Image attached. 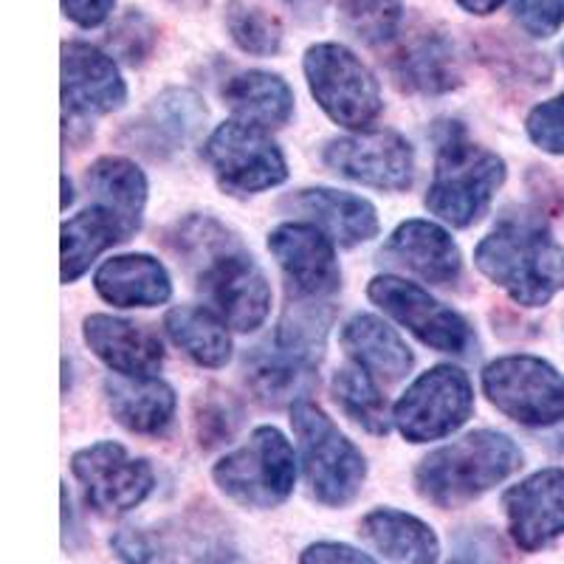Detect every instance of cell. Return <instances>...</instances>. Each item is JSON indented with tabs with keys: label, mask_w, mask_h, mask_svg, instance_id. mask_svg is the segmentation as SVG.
Here are the masks:
<instances>
[{
	"label": "cell",
	"mask_w": 564,
	"mask_h": 564,
	"mask_svg": "<svg viewBox=\"0 0 564 564\" xmlns=\"http://www.w3.org/2000/svg\"><path fill=\"white\" fill-rule=\"evenodd\" d=\"M164 243L226 325L238 334L263 327L274 300L269 276L229 226L212 215H189L167 231Z\"/></svg>",
	"instance_id": "obj_1"
},
{
	"label": "cell",
	"mask_w": 564,
	"mask_h": 564,
	"mask_svg": "<svg viewBox=\"0 0 564 564\" xmlns=\"http://www.w3.org/2000/svg\"><path fill=\"white\" fill-rule=\"evenodd\" d=\"M475 263L522 308H542L564 291V246L533 218H508L475 249Z\"/></svg>",
	"instance_id": "obj_2"
},
{
	"label": "cell",
	"mask_w": 564,
	"mask_h": 564,
	"mask_svg": "<svg viewBox=\"0 0 564 564\" xmlns=\"http://www.w3.org/2000/svg\"><path fill=\"white\" fill-rule=\"evenodd\" d=\"M520 446L497 430H477L430 452L415 468V491L441 511L463 508L520 471Z\"/></svg>",
	"instance_id": "obj_3"
},
{
	"label": "cell",
	"mask_w": 564,
	"mask_h": 564,
	"mask_svg": "<svg viewBox=\"0 0 564 564\" xmlns=\"http://www.w3.org/2000/svg\"><path fill=\"white\" fill-rule=\"evenodd\" d=\"M508 167L502 155L468 139L460 122H446L437 133V159L426 209L455 229L480 224L491 209L494 195L506 184Z\"/></svg>",
	"instance_id": "obj_4"
},
{
	"label": "cell",
	"mask_w": 564,
	"mask_h": 564,
	"mask_svg": "<svg viewBox=\"0 0 564 564\" xmlns=\"http://www.w3.org/2000/svg\"><path fill=\"white\" fill-rule=\"evenodd\" d=\"M291 430L311 497L325 508L356 502L367 480V457L359 446L308 398L291 406Z\"/></svg>",
	"instance_id": "obj_5"
},
{
	"label": "cell",
	"mask_w": 564,
	"mask_h": 564,
	"mask_svg": "<svg viewBox=\"0 0 564 564\" xmlns=\"http://www.w3.org/2000/svg\"><path fill=\"white\" fill-rule=\"evenodd\" d=\"M212 480L231 502L254 511H269L294 494V446L276 426H257L240 449L215 463Z\"/></svg>",
	"instance_id": "obj_6"
},
{
	"label": "cell",
	"mask_w": 564,
	"mask_h": 564,
	"mask_svg": "<svg viewBox=\"0 0 564 564\" xmlns=\"http://www.w3.org/2000/svg\"><path fill=\"white\" fill-rule=\"evenodd\" d=\"M316 105L327 119L347 130H370L384 110L381 85L352 48L341 43H316L302 57Z\"/></svg>",
	"instance_id": "obj_7"
},
{
	"label": "cell",
	"mask_w": 564,
	"mask_h": 564,
	"mask_svg": "<svg viewBox=\"0 0 564 564\" xmlns=\"http://www.w3.org/2000/svg\"><path fill=\"white\" fill-rule=\"evenodd\" d=\"M204 159L220 189L235 198L260 195L289 181V161L269 130L238 119L212 130L204 144Z\"/></svg>",
	"instance_id": "obj_8"
},
{
	"label": "cell",
	"mask_w": 564,
	"mask_h": 564,
	"mask_svg": "<svg viewBox=\"0 0 564 564\" xmlns=\"http://www.w3.org/2000/svg\"><path fill=\"white\" fill-rule=\"evenodd\" d=\"M480 384L491 406L522 426H553L564 417V376L539 356L517 352L488 361Z\"/></svg>",
	"instance_id": "obj_9"
},
{
	"label": "cell",
	"mask_w": 564,
	"mask_h": 564,
	"mask_svg": "<svg viewBox=\"0 0 564 564\" xmlns=\"http://www.w3.org/2000/svg\"><path fill=\"white\" fill-rule=\"evenodd\" d=\"M475 412V387L455 365L421 372L392 406V423L410 443L449 437Z\"/></svg>",
	"instance_id": "obj_10"
},
{
	"label": "cell",
	"mask_w": 564,
	"mask_h": 564,
	"mask_svg": "<svg viewBox=\"0 0 564 564\" xmlns=\"http://www.w3.org/2000/svg\"><path fill=\"white\" fill-rule=\"evenodd\" d=\"M70 471L79 480L88 502L99 517H124L148 500L155 488L150 460L133 457L122 443L99 441L74 452Z\"/></svg>",
	"instance_id": "obj_11"
},
{
	"label": "cell",
	"mask_w": 564,
	"mask_h": 564,
	"mask_svg": "<svg viewBox=\"0 0 564 564\" xmlns=\"http://www.w3.org/2000/svg\"><path fill=\"white\" fill-rule=\"evenodd\" d=\"M367 296L432 350L466 356L477 345L471 325L417 282L401 280L395 274H379L367 285Z\"/></svg>",
	"instance_id": "obj_12"
},
{
	"label": "cell",
	"mask_w": 564,
	"mask_h": 564,
	"mask_svg": "<svg viewBox=\"0 0 564 564\" xmlns=\"http://www.w3.org/2000/svg\"><path fill=\"white\" fill-rule=\"evenodd\" d=\"M322 161L341 178L381 193H404L415 181V150L395 130H361L327 141Z\"/></svg>",
	"instance_id": "obj_13"
},
{
	"label": "cell",
	"mask_w": 564,
	"mask_h": 564,
	"mask_svg": "<svg viewBox=\"0 0 564 564\" xmlns=\"http://www.w3.org/2000/svg\"><path fill=\"white\" fill-rule=\"evenodd\" d=\"M513 545L536 553L564 533V468H542L502 494Z\"/></svg>",
	"instance_id": "obj_14"
},
{
	"label": "cell",
	"mask_w": 564,
	"mask_h": 564,
	"mask_svg": "<svg viewBox=\"0 0 564 564\" xmlns=\"http://www.w3.org/2000/svg\"><path fill=\"white\" fill-rule=\"evenodd\" d=\"M204 99L189 88H167L124 124L122 141L128 148L150 155V159H167L184 150L200 128L206 124Z\"/></svg>",
	"instance_id": "obj_15"
},
{
	"label": "cell",
	"mask_w": 564,
	"mask_h": 564,
	"mask_svg": "<svg viewBox=\"0 0 564 564\" xmlns=\"http://www.w3.org/2000/svg\"><path fill=\"white\" fill-rule=\"evenodd\" d=\"M124 102L128 85L116 59L85 40H65L63 108L74 116H108Z\"/></svg>",
	"instance_id": "obj_16"
},
{
	"label": "cell",
	"mask_w": 564,
	"mask_h": 564,
	"mask_svg": "<svg viewBox=\"0 0 564 564\" xmlns=\"http://www.w3.org/2000/svg\"><path fill=\"white\" fill-rule=\"evenodd\" d=\"M269 251L302 296H330L341 289L334 240L314 224H282L269 235Z\"/></svg>",
	"instance_id": "obj_17"
},
{
	"label": "cell",
	"mask_w": 564,
	"mask_h": 564,
	"mask_svg": "<svg viewBox=\"0 0 564 564\" xmlns=\"http://www.w3.org/2000/svg\"><path fill=\"white\" fill-rule=\"evenodd\" d=\"M395 85L417 97H443L463 85L460 52L441 29H421L401 43L390 59Z\"/></svg>",
	"instance_id": "obj_18"
},
{
	"label": "cell",
	"mask_w": 564,
	"mask_h": 564,
	"mask_svg": "<svg viewBox=\"0 0 564 564\" xmlns=\"http://www.w3.org/2000/svg\"><path fill=\"white\" fill-rule=\"evenodd\" d=\"M381 257L412 271L430 285H441V289L455 285L463 274L460 246L455 243L449 229H443L435 220H404L390 235Z\"/></svg>",
	"instance_id": "obj_19"
},
{
	"label": "cell",
	"mask_w": 564,
	"mask_h": 564,
	"mask_svg": "<svg viewBox=\"0 0 564 564\" xmlns=\"http://www.w3.org/2000/svg\"><path fill=\"white\" fill-rule=\"evenodd\" d=\"M85 345L119 376L150 379L164 365V345L144 325L110 314H90L83 325Z\"/></svg>",
	"instance_id": "obj_20"
},
{
	"label": "cell",
	"mask_w": 564,
	"mask_h": 564,
	"mask_svg": "<svg viewBox=\"0 0 564 564\" xmlns=\"http://www.w3.org/2000/svg\"><path fill=\"white\" fill-rule=\"evenodd\" d=\"M94 289L113 308H159L173 296V280L153 254H119L99 265Z\"/></svg>",
	"instance_id": "obj_21"
},
{
	"label": "cell",
	"mask_w": 564,
	"mask_h": 564,
	"mask_svg": "<svg viewBox=\"0 0 564 564\" xmlns=\"http://www.w3.org/2000/svg\"><path fill=\"white\" fill-rule=\"evenodd\" d=\"M289 204L305 212L327 238L345 249L367 243L379 235V212L361 195L341 193L330 186H311L300 189Z\"/></svg>",
	"instance_id": "obj_22"
},
{
	"label": "cell",
	"mask_w": 564,
	"mask_h": 564,
	"mask_svg": "<svg viewBox=\"0 0 564 564\" xmlns=\"http://www.w3.org/2000/svg\"><path fill=\"white\" fill-rule=\"evenodd\" d=\"M359 533L381 556L395 564L441 562V539L435 528L401 508H372L359 522Z\"/></svg>",
	"instance_id": "obj_23"
},
{
	"label": "cell",
	"mask_w": 564,
	"mask_h": 564,
	"mask_svg": "<svg viewBox=\"0 0 564 564\" xmlns=\"http://www.w3.org/2000/svg\"><path fill=\"white\" fill-rule=\"evenodd\" d=\"M105 401L119 426L135 435H161L175 417V390L167 381L155 379H119L105 381Z\"/></svg>",
	"instance_id": "obj_24"
},
{
	"label": "cell",
	"mask_w": 564,
	"mask_h": 564,
	"mask_svg": "<svg viewBox=\"0 0 564 564\" xmlns=\"http://www.w3.org/2000/svg\"><path fill=\"white\" fill-rule=\"evenodd\" d=\"M341 347L356 365L387 384L404 379L415 365V356L395 327L372 314H356L345 322Z\"/></svg>",
	"instance_id": "obj_25"
},
{
	"label": "cell",
	"mask_w": 564,
	"mask_h": 564,
	"mask_svg": "<svg viewBox=\"0 0 564 564\" xmlns=\"http://www.w3.org/2000/svg\"><path fill=\"white\" fill-rule=\"evenodd\" d=\"M224 102L238 122L254 128H285L294 116V90L271 70H240L224 85Z\"/></svg>",
	"instance_id": "obj_26"
},
{
	"label": "cell",
	"mask_w": 564,
	"mask_h": 564,
	"mask_svg": "<svg viewBox=\"0 0 564 564\" xmlns=\"http://www.w3.org/2000/svg\"><path fill=\"white\" fill-rule=\"evenodd\" d=\"M85 186L99 206L122 218L130 235L141 229L144 206H148V175L139 164L124 155H102L85 173Z\"/></svg>",
	"instance_id": "obj_27"
},
{
	"label": "cell",
	"mask_w": 564,
	"mask_h": 564,
	"mask_svg": "<svg viewBox=\"0 0 564 564\" xmlns=\"http://www.w3.org/2000/svg\"><path fill=\"white\" fill-rule=\"evenodd\" d=\"M130 229L105 206L94 204L63 224V282H77L102 251L124 243Z\"/></svg>",
	"instance_id": "obj_28"
},
{
	"label": "cell",
	"mask_w": 564,
	"mask_h": 564,
	"mask_svg": "<svg viewBox=\"0 0 564 564\" xmlns=\"http://www.w3.org/2000/svg\"><path fill=\"white\" fill-rule=\"evenodd\" d=\"M246 384L265 406H294L314 390V367L291 359L282 350L257 347L246 359Z\"/></svg>",
	"instance_id": "obj_29"
},
{
	"label": "cell",
	"mask_w": 564,
	"mask_h": 564,
	"mask_svg": "<svg viewBox=\"0 0 564 564\" xmlns=\"http://www.w3.org/2000/svg\"><path fill=\"white\" fill-rule=\"evenodd\" d=\"M170 339L200 367L220 370L231 359V336L226 322L212 308L200 305H181L164 319Z\"/></svg>",
	"instance_id": "obj_30"
},
{
	"label": "cell",
	"mask_w": 564,
	"mask_h": 564,
	"mask_svg": "<svg viewBox=\"0 0 564 564\" xmlns=\"http://www.w3.org/2000/svg\"><path fill=\"white\" fill-rule=\"evenodd\" d=\"M330 325H334V308L319 305L314 296L289 302V308L282 311V319L276 325L274 347L302 365L316 367V361L325 356Z\"/></svg>",
	"instance_id": "obj_31"
},
{
	"label": "cell",
	"mask_w": 564,
	"mask_h": 564,
	"mask_svg": "<svg viewBox=\"0 0 564 564\" xmlns=\"http://www.w3.org/2000/svg\"><path fill=\"white\" fill-rule=\"evenodd\" d=\"M330 390H334V401L339 404V410L350 417L356 426H361L370 435H387L390 432V406H387V398L381 395L379 384L372 381L370 372L359 365H345L336 370L334 381H330Z\"/></svg>",
	"instance_id": "obj_32"
},
{
	"label": "cell",
	"mask_w": 564,
	"mask_h": 564,
	"mask_svg": "<svg viewBox=\"0 0 564 564\" xmlns=\"http://www.w3.org/2000/svg\"><path fill=\"white\" fill-rule=\"evenodd\" d=\"M224 23L231 43L251 57H276L282 52V23L251 0H229L224 9Z\"/></svg>",
	"instance_id": "obj_33"
},
{
	"label": "cell",
	"mask_w": 564,
	"mask_h": 564,
	"mask_svg": "<svg viewBox=\"0 0 564 564\" xmlns=\"http://www.w3.org/2000/svg\"><path fill=\"white\" fill-rule=\"evenodd\" d=\"M243 423V406L231 392L209 387L193 404V430L200 449H218L238 435Z\"/></svg>",
	"instance_id": "obj_34"
},
{
	"label": "cell",
	"mask_w": 564,
	"mask_h": 564,
	"mask_svg": "<svg viewBox=\"0 0 564 564\" xmlns=\"http://www.w3.org/2000/svg\"><path fill=\"white\" fill-rule=\"evenodd\" d=\"M341 26L365 45L390 43L404 23L401 0H339Z\"/></svg>",
	"instance_id": "obj_35"
},
{
	"label": "cell",
	"mask_w": 564,
	"mask_h": 564,
	"mask_svg": "<svg viewBox=\"0 0 564 564\" xmlns=\"http://www.w3.org/2000/svg\"><path fill=\"white\" fill-rule=\"evenodd\" d=\"M110 52L119 59H124L128 65H141L144 59L153 54L155 45V26L148 18L135 9H130L124 18H119L113 29L108 34Z\"/></svg>",
	"instance_id": "obj_36"
},
{
	"label": "cell",
	"mask_w": 564,
	"mask_h": 564,
	"mask_svg": "<svg viewBox=\"0 0 564 564\" xmlns=\"http://www.w3.org/2000/svg\"><path fill=\"white\" fill-rule=\"evenodd\" d=\"M110 551L119 564H178L170 547L141 528H119L110 536Z\"/></svg>",
	"instance_id": "obj_37"
},
{
	"label": "cell",
	"mask_w": 564,
	"mask_h": 564,
	"mask_svg": "<svg viewBox=\"0 0 564 564\" xmlns=\"http://www.w3.org/2000/svg\"><path fill=\"white\" fill-rule=\"evenodd\" d=\"M528 139L551 155H564V90L558 97L536 105L525 119Z\"/></svg>",
	"instance_id": "obj_38"
},
{
	"label": "cell",
	"mask_w": 564,
	"mask_h": 564,
	"mask_svg": "<svg viewBox=\"0 0 564 564\" xmlns=\"http://www.w3.org/2000/svg\"><path fill=\"white\" fill-rule=\"evenodd\" d=\"M513 20L536 40L553 37L564 26V0H511Z\"/></svg>",
	"instance_id": "obj_39"
},
{
	"label": "cell",
	"mask_w": 564,
	"mask_h": 564,
	"mask_svg": "<svg viewBox=\"0 0 564 564\" xmlns=\"http://www.w3.org/2000/svg\"><path fill=\"white\" fill-rule=\"evenodd\" d=\"M300 564H379L370 553L347 542H314L300 553Z\"/></svg>",
	"instance_id": "obj_40"
},
{
	"label": "cell",
	"mask_w": 564,
	"mask_h": 564,
	"mask_svg": "<svg viewBox=\"0 0 564 564\" xmlns=\"http://www.w3.org/2000/svg\"><path fill=\"white\" fill-rule=\"evenodd\" d=\"M116 0H63V12L79 29H97L113 14Z\"/></svg>",
	"instance_id": "obj_41"
},
{
	"label": "cell",
	"mask_w": 564,
	"mask_h": 564,
	"mask_svg": "<svg viewBox=\"0 0 564 564\" xmlns=\"http://www.w3.org/2000/svg\"><path fill=\"white\" fill-rule=\"evenodd\" d=\"M506 0H457V7L468 14H477V18H486V14L497 12Z\"/></svg>",
	"instance_id": "obj_42"
},
{
	"label": "cell",
	"mask_w": 564,
	"mask_h": 564,
	"mask_svg": "<svg viewBox=\"0 0 564 564\" xmlns=\"http://www.w3.org/2000/svg\"><path fill=\"white\" fill-rule=\"evenodd\" d=\"M63 189H65L63 209H68V204H70V200H74V195H70V184H68V178H65V175H63Z\"/></svg>",
	"instance_id": "obj_43"
},
{
	"label": "cell",
	"mask_w": 564,
	"mask_h": 564,
	"mask_svg": "<svg viewBox=\"0 0 564 564\" xmlns=\"http://www.w3.org/2000/svg\"><path fill=\"white\" fill-rule=\"evenodd\" d=\"M558 54H562V63H564V43H562V48H558Z\"/></svg>",
	"instance_id": "obj_44"
}]
</instances>
